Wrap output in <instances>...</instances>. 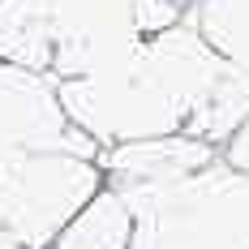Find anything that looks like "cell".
I'll use <instances>...</instances> for the list:
<instances>
[{"label": "cell", "instance_id": "6da1fadb", "mask_svg": "<svg viewBox=\"0 0 249 249\" xmlns=\"http://www.w3.org/2000/svg\"><path fill=\"white\" fill-rule=\"evenodd\" d=\"M56 99L99 150L172 133L224 150L249 121V77L232 69L185 13L112 69L56 82Z\"/></svg>", "mask_w": 249, "mask_h": 249}, {"label": "cell", "instance_id": "7a4b0ae2", "mask_svg": "<svg viewBox=\"0 0 249 249\" xmlns=\"http://www.w3.org/2000/svg\"><path fill=\"white\" fill-rule=\"evenodd\" d=\"M121 194L133 211L129 249H249V172L224 155L180 180Z\"/></svg>", "mask_w": 249, "mask_h": 249}, {"label": "cell", "instance_id": "3957f363", "mask_svg": "<svg viewBox=\"0 0 249 249\" xmlns=\"http://www.w3.org/2000/svg\"><path fill=\"white\" fill-rule=\"evenodd\" d=\"M103 189V168L73 150H35L0 163V232L26 249H48L60 228Z\"/></svg>", "mask_w": 249, "mask_h": 249}, {"label": "cell", "instance_id": "277c9868", "mask_svg": "<svg viewBox=\"0 0 249 249\" xmlns=\"http://www.w3.org/2000/svg\"><path fill=\"white\" fill-rule=\"evenodd\" d=\"M35 150H73L99 159V146L65 116L52 77L0 60V163Z\"/></svg>", "mask_w": 249, "mask_h": 249}, {"label": "cell", "instance_id": "5b68a950", "mask_svg": "<svg viewBox=\"0 0 249 249\" xmlns=\"http://www.w3.org/2000/svg\"><path fill=\"white\" fill-rule=\"evenodd\" d=\"M224 150L211 146V142H198L189 133H172V138H142V142H121V146L99 150V168H103V185L133 189V185L180 180V176L206 168Z\"/></svg>", "mask_w": 249, "mask_h": 249}, {"label": "cell", "instance_id": "8992f818", "mask_svg": "<svg viewBox=\"0 0 249 249\" xmlns=\"http://www.w3.org/2000/svg\"><path fill=\"white\" fill-rule=\"evenodd\" d=\"M129 241H133V211H129L121 189L103 185L99 194L60 228V236L48 249H129Z\"/></svg>", "mask_w": 249, "mask_h": 249}, {"label": "cell", "instance_id": "52a82bcc", "mask_svg": "<svg viewBox=\"0 0 249 249\" xmlns=\"http://www.w3.org/2000/svg\"><path fill=\"white\" fill-rule=\"evenodd\" d=\"M202 39L249 77V0H202L189 9Z\"/></svg>", "mask_w": 249, "mask_h": 249}, {"label": "cell", "instance_id": "ba28073f", "mask_svg": "<svg viewBox=\"0 0 249 249\" xmlns=\"http://www.w3.org/2000/svg\"><path fill=\"white\" fill-rule=\"evenodd\" d=\"M224 159L232 163V168H241V172H249V121L232 133V142L224 146Z\"/></svg>", "mask_w": 249, "mask_h": 249}, {"label": "cell", "instance_id": "9c48e42d", "mask_svg": "<svg viewBox=\"0 0 249 249\" xmlns=\"http://www.w3.org/2000/svg\"><path fill=\"white\" fill-rule=\"evenodd\" d=\"M0 249H26V245H18L13 236H4V232H0Z\"/></svg>", "mask_w": 249, "mask_h": 249}, {"label": "cell", "instance_id": "30bf717a", "mask_svg": "<svg viewBox=\"0 0 249 249\" xmlns=\"http://www.w3.org/2000/svg\"><path fill=\"white\" fill-rule=\"evenodd\" d=\"M176 4H185V9H194V4H202V0H176Z\"/></svg>", "mask_w": 249, "mask_h": 249}]
</instances>
